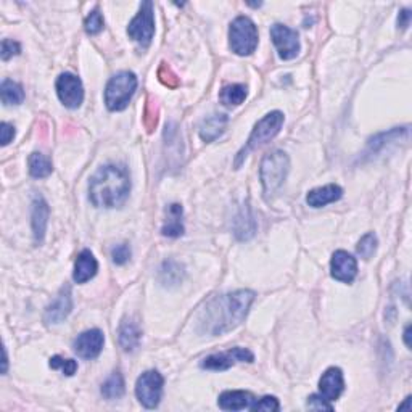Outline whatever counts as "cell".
Returning <instances> with one entry per match:
<instances>
[{
    "mask_svg": "<svg viewBox=\"0 0 412 412\" xmlns=\"http://www.w3.org/2000/svg\"><path fill=\"white\" fill-rule=\"evenodd\" d=\"M155 34V13H154V3L143 2L141 5V10L134 20L129 23L128 26V36L132 40H136L137 44H141L142 47H148L152 44Z\"/></svg>",
    "mask_w": 412,
    "mask_h": 412,
    "instance_id": "obj_7",
    "label": "cell"
},
{
    "mask_svg": "<svg viewBox=\"0 0 412 412\" xmlns=\"http://www.w3.org/2000/svg\"><path fill=\"white\" fill-rule=\"evenodd\" d=\"M131 192V178L124 166L106 165L97 171L89 182V198L97 208L123 206Z\"/></svg>",
    "mask_w": 412,
    "mask_h": 412,
    "instance_id": "obj_2",
    "label": "cell"
},
{
    "mask_svg": "<svg viewBox=\"0 0 412 412\" xmlns=\"http://www.w3.org/2000/svg\"><path fill=\"white\" fill-rule=\"evenodd\" d=\"M271 39L274 43L282 60H291L300 53V39L296 31L285 25H274L271 27Z\"/></svg>",
    "mask_w": 412,
    "mask_h": 412,
    "instance_id": "obj_11",
    "label": "cell"
},
{
    "mask_svg": "<svg viewBox=\"0 0 412 412\" xmlns=\"http://www.w3.org/2000/svg\"><path fill=\"white\" fill-rule=\"evenodd\" d=\"M0 97L5 105H21L25 100V90L18 82L5 80L0 86Z\"/></svg>",
    "mask_w": 412,
    "mask_h": 412,
    "instance_id": "obj_24",
    "label": "cell"
},
{
    "mask_svg": "<svg viewBox=\"0 0 412 412\" xmlns=\"http://www.w3.org/2000/svg\"><path fill=\"white\" fill-rule=\"evenodd\" d=\"M254 300V291L237 290L232 293L217 296L203 308L198 319L200 332L210 335H222L230 332L247 317Z\"/></svg>",
    "mask_w": 412,
    "mask_h": 412,
    "instance_id": "obj_1",
    "label": "cell"
},
{
    "mask_svg": "<svg viewBox=\"0 0 412 412\" xmlns=\"http://www.w3.org/2000/svg\"><path fill=\"white\" fill-rule=\"evenodd\" d=\"M184 279L182 266L175 261H165L160 269V280L163 285H178Z\"/></svg>",
    "mask_w": 412,
    "mask_h": 412,
    "instance_id": "obj_28",
    "label": "cell"
},
{
    "mask_svg": "<svg viewBox=\"0 0 412 412\" xmlns=\"http://www.w3.org/2000/svg\"><path fill=\"white\" fill-rule=\"evenodd\" d=\"M156 123H158V106H156V101L154 99L148 97L145 108H143V124H145L148 132H154Z\"/></svg>",
    "mask_w": 412,
    "mask_h": 412,
    "instance_id": "obj_30",
    "label": "cell"
},
{
    "mask_svg": "<svg viewBox=\"0 0 412 412\" xmlns=\"http://www.w3.org/2000/svg\"><path fill=\"white\" fill-rule=\"evenodd\" d=\"M97 271H99V263H97L94 254H92L89 250H84V252H81L80 256H77L73 279L74 282H77V284H86L87 280L94 279Z\"/></svg>",
    "mask_w": 412,
    "mask_h": 412,
    "instance_id": "obj_19",
    "label": "cell"
},
{
    "mask_svg": "<svg viewBox=\"0 0 412 412\" xmlns=\"http://www.w3.org/2000/svg\"><path fill=\"white\" fill-rule=\"evenodd\" d=\"M129 258H131V248H129V245L126 243L117 245V247L111 250V259H113L114 265H126Z\"/></svg>",
    "mask_w": 412,
    "mask_h": 412,
    "instance_id": "obj_36",
    "label": "cell"
},
{
    "mask_svg": "<svg viewBox=\"0 0 412 412\" xmlns=\"http://www.w3.org/2000/svg\"><path fill=\"white\" fill-rule=\"evenodd\" d=\"M27 163H29V174L36 179L47 178V175L52 174V171H53L52 161H50L47 156L43 154H37V152L31 154L29 161H27Z\"/></svg>",
    "mask_w": 412,
    "mask_h": 412,
    "instance_id": "obj_25",
    "label": "cell"
},
{
    "mask_svg": "<svg viewBox=\"0 0 412 412\" xmlns=\"http://www.w3.org/2000/svg\"><path fill=\"white\" fill-rule=\"evenodd\" d=\"M104 333H101L99 328L82 332L73 343L74 353L82 359H94L100 354L101 348H104Z\"/></svg>",
    "mask_w": 412,
    "mask_h": 412,
    "instance_id": "obj_12",
    "label": "cell"
},
{
    "mask_svg": "<svg viewBox=\"0 0 412 412\" xmlns=\"http://www.w3.org/2000/svg\"><path fill=\"white\" fill-rule=\"evenodd\" d=\"M3 367H2V374H5L7 372V365H8V359H7V350L3 348Z\"/></svg>",
    "mask_w": 412,
    "mask_h": 412,
    "instance_id": "obj_43",
    "label": "cell"
},
{
    "mask_svg": "<svg viewBox=\"0 0 412 412\" xmlns=\"http://www.w3.org/2000/svg\"><path fill=\"white\" fill-rule=\"evenodd\" d=\"M228 123H229V118L226 117V114H221V113H215V114H211V117L203 119V123L200 124L202 141L206 143L216 141V138L226 131Z\"/></svg>",
    "mask_w": 412,
    "mask_h": 412,
    "instance_id": "obj_21",
    "label": "cell"
},
{
    "mask_svg": "<svg viewBox=\"0 0 412 412\" xmlns=\"http://www.w3.org/2000/svg\"><path fill=\"white\" fill-rule=\"evenodd\" d=\"M31 217L32 234H34L36 243H43L49 222V205L43 197H34V200H32Z\"/></svg>",
    "mask_w": 412,
    "mask_h": 412,
    "instance_id": "obj_16",
    "label": "cell"
},
{
    "mask_svg": "<svg viewBox=\"0 0 412 412\" xmlns=\"http://www.w3.org/2000/svg\"><path fill=\"white\" fill-rule=\"evenodd\" d=\"M247 94H248V90L243 84H229V86L222 87V90L219 94V100L226 106H237L240 104H243V100L247 99Z\"/></svg>",
    "mask_w": 412,
    "mask_h": 412,
    "instance_id": "obj_26",
    "label": "cell"
},
{
    "mask_svg": "<svg viewBox=\"0 0 412 412\" xmlns=\"http://www.w3.org/2000/svg\"><path fill=\"white\" fill-rule=\"evenodd\" d=\"M253 402H254V396L250 391L229 390L222 393L217 404H219L221 409L224 411H242V409H250Z\"/></svg>",
    "mask_w": 412,
    "mask_h": 412,
    "instance_id": "obj_17",
    "label": "cell"
},
{
    "mask_svg": "<svg viewBox=\"0 0 412 412\" xmlns=\"http://www.w3.org/2000/svg\"><path fill=\"white\" fill-rule=\"evenodd\" d=\"M137 77L131 71H121L108 81L105 89V104L110 111H121L136 94Z\"/></svg>",
    "mask_w": 412,
    "mask_h": 412,
    "instance_id": "obj_5",
    "label": "cell"
},
{
    "mask_svg": "<svg viewBox=\"0 0 412 412\" xmlns=\"http://www.w3.org/2000/svg\"><path fill=\"white\" fill-rule=\"evenodd\" d=\"M284 121H285L284 113H280V111H271V113H267L265 118L259 119V121L254 124L252 134H250L247 145L239 152L237 158H235V166L239 168V166L243 163V160L247 158L250 152L256 150V148L263 147L265 143L271 142L272 138L280 132V128L282 124H284Z\"/></svg>",
    "mask_w": 412,
    "mask_h": 412,
    "instance_id": "obj_4",
    "label": "cell"
},
{
    "mask_svg": "<svg viewBox=\"0 0 412 412\" xmlns=\"http://www.w3.org/2000/svg\"><path fill=\"white\" fill-rule=\"evenodd\" d=\"M308 407H309V409H316V411H332L333 409L330 401L324 400L321 395L309 396L308 398Z\"/></svg>",
    "mask_w": 412,
    "mask_h": 412,
    "instance_id": "obj_38",
    "label": "cell"
},
{
    "mask_svg": "<svg viewBox=\"0 0 412 412\" xmlns=\"http://www.w3.org/2000/svg\"><path fill=\"white\" fill-rule=\"evenodd\" d=\"M398 409H400V411H404V409H406V411H411V409H412V406H411V396H407L406 400H404V404H401L400 407H398Z\"/></svg>",
    "mask_w": 412,
    "mask_h": 412,
    "instance_id": "obj_42",
    "label": "cell"
},
{
    "mask_svg": "<svg viewBox=\"0 0 412 412\" xmlns=\"http://www.w3.org/2000/svg\"><path fill=\"white\" fill-rule=\"evenodd\" d=\"M104 25H105L104 16H101V13L99 10L90 12V15L86 18V23H84L87 34H90V36L99 34V32L104 29Z\"/></svg>",
    "mask_w": 412,
    "mask_h": 412,
    "instance_id": "obj_33",
    "label": "cell"
},
{
    "mask_svg": "<svg viewBox=\"0 0 412 412\" xmlns=\"http://www.w3.org/2000/svg\"><path fill=\"white\" fill-rule=\"evenodd\" d=\"M229 45L234 53L245 57L258 47L256 25L248 16H237L229 27Z\"/></svg>",
    "mask_w": 412,
    "mask_h": 412,
    "instance_id": "obj_6",
    "label": "cell"
},
{
    "mask_svg": "<svg viewBox=\"0 0 412 412\" xmlns=\"http://www.w3.org/2000/svg\"><path fill=\"white\" fill-rule=\"evenodd\" d=\"M158 77L166 87H169V89H175V87L179 86V77L175 76L173 69L166 63H161V66L158 68Z\"/></svg>",
    "mask_w": 412,
    "mask_h": 412,
    "instance_id": "obj_34",
    "label": "cell"
},
{
    "mask_svg": "<svg viewBox=\"0 0 412 412\" xmlns=\"http://www.w3.org/2000/svg\"><path fill=\"white\" fill-rule=\"evenodd\" d=\"M401 136H409V128H400V129H393V131L378 134V136L370 138L369 150L372 152V154H376V152L382 150V148L388 145L390 142L401 138Z\"/></svg>",
    "mask_w": 412,
    "mask_h": 412,
    "instance_id": "obj_27",
    "label": "cell"
},
{
    "mask_svg": "<svg viewBox=\"0 0 412 412\" xmlns=\"http://www.w3.org/2000/svg\"><path fill=\"white\" fill-rule=\"evenodd\" d=\"M256 232V221L252 215V210L245 205L234 221V234L239 240H250Z\"/></svg>",
    "mask_w": 412,
    "mask_h": 412,
    "instance_id": "obj_22",
    "label": "cell"
},
{
    "mask_svg": "<svg viewBox=\"0 0 412 412\" xmlns=\"http://www.w3.org/2000/svg\"><path fill=\"white\" fill-rule=\"evenodd\" d=\"M345 390L343 374L339 367H330L322 374L321 380H319V395L327 401H337L341 393Z\"/></svg>",
    "mask_w": 412,
    "mask_h": 412,
    "instance_id": "obj_15",
    "label": "cell"
},
{
    "mask_svg": "<svg viewBox=\"0 0 412 412\" xmlns=\"http://www.w3.org/2000/svg\"><path fill=\"white\" fill-rule=\"evenodd\" d=\"M161 234L165 237H180L184 234V226H182V206L174 203L168 208V217L161 229Z\"/></svg>",
    "mask_w": 412,
    "mask_h": 412,
    "instance_id": "obj_23",
    "label": "cell"
},
{
    "mask_svg": "<svg viewBox=\"0 0 412 412\" xmlns=\"http://www.w3.org/2000/svg\"><path fill=\"white\" fill-rule=\"evenodd\" d=\"M254 356L250 350L247 348H232L224 353H217L206 356L202 361V367L208 370H228L232 367L235 363H253Z\"/></svg>",
    "mask_w": 412,
    "mask_h": 412,
    "instance_id": "obj_10",
    "label": "cell"
},
{
    "mask_svg": "<svg viewBox=\"0 0 412 412\" xmlns=\"http://www.w3.org/2000/svg\"><path fill=\"white\" fill-rule=\"evenodd\" d=\"M0 141H2V145H8L13 141V137H15V128L12 126V124L8 123H2L0 124Z\"/></svg>",
    "mask_w": 412,
    "mask_h": 412,
    "instance_id": "obj_39",
    "label": "cell"
},
{
    "mask_svg": "<svg viewBox=\"0 0 412 412\" xmlns=\"http://www.w3.org/2000/svg\"><path fill=\"white\" fill-rule=\"evenodd\" d=\"M289 169L290 161L285 152L274 150L263 158L261 168H259V179H261L263 192H265L266 198L274 195L282 187L287 174H289Z\"/></svg>",
    "mask_w": 412,
    "mask_h": 412,
    "instance_id": "obj_3",
    "label": "cell"
},
{
    "mask_svg": "<svg viewBox=\"0 0 412 412\" xmlns=\"http://www.w3.org/2000/svg\"><path fill=\"white\" fill-rule=\"evenodd\" d=\"M124 393V378L119 372H113L101 385V395L106 400H118Z\"/></svg>",
    "mask_w": 412,
    "mask_h": 412,
    "instance_id": "obj_29",
    "label": "cell"
},
{
    "mask_svg": "<svg viewBox=\"0 0 412 412\" xmlns=\"http://www.w3.org/2000/svg\"><path fill=\"white\" fill-rule=\"evenodd\" d=\"M20 52H21V47L16 40H12V39L2 40V60H5L7 62V60L15 57V55H18Z\"/></svg>",
    "mask_w": 412,
    "mask_h": 412,
    "instance_id": "obj_37",
    "label": "cell"
},
{
    "mask_svg": "<svg viewBox=\"0 0 412 412\" xmlns=\"http://www.w3.org/2000/svg\"><path fill=\"white\" fill-rule=\"evenodd\" d=\"M411 23V12L409 10H401L400 16H398V27L401 29H406Z\"/></svg>",
    "mask_w": 412,
    "mask_h": 412,
    "instance_id": "obj_40",
    "label": "cell"
},
{
    "mask_svg": "<svg viewBox=\"0 0 412 412\" xmlns=\"http://www.w3.org/2000/svg\"><path fill=\"white\" fill-rule=\"evenodd\" d=\"M73 309V298H71V289L69 287H63L57 295V298L49 304V308L45 309L44 321L47 324H60L69 316Z\"/></svg>",
    "mask_w": 412,
    "mask_h": 412,
    "instance_id": "obj_14",
    "label": "cell"
},
{
    "mask_svg": "<svg viewBox=\"0 0 412 412\" xmlns=\"http://www.w3.org/2000/svg\"><path fill=\"white\" fill-rule=\"evenodd\" d=\"M142 339V330L138 327L137 322H134L132 319H124L119 326L118 330V340L119 345L124 351L131 353L136 348H138V343H141Z\"/></svg>",
    "mask_w": 412,
    "mask_h": 412,
    "instance_id": "obj_20",
    "label": "cell"
},
{
    "mask_svg": "<svg viewBox=\"0 0 412 412\" xmlns=\"http://www.w3.org/2000/svg\"><path fill=\"white\" fill-rule=\"evenodd\" d=\"M50 367L52 369H62L64 376L71 377L76 374L77 370V363L73 359H63L60 358V356H53L52 359H50Z\"/></svg>",
    "mask_w": 412,
    "mask_h": 412,
    "instance_id": "obj_32",
    "label": "cell"
},
{
    "mask_svg": "<svg viewBox=\"0 0 412 412\" xmlns=\"http://www.w3.org/2000/svg\"><path fill=\"white\" fill-rule=\"evenodd\" d=\"M404 343L407 348H411V326H406L404 328Z\"/></svg>",
    "mask_w": 412,
    "mask_h": 412,
    "instance_id": "obj_41",
    "label": "cell"
},
{
    "mask_svg": "<svg viewBox=\"0 0 412 412\" xmlns=\"http://www.w3.org/2000/svg\"><path fill=\"white\" fill-rule=\"evenodd\" d=\"M332 277L335 280L343 282V284H351L354 280V277L358 276V263L345 250H339L333 253L332 263H330Z\"/></svg>",
    "mask_w": 412,
    "mask_h": 412,
    "instance_id": "obj_13",
    "label": "cell"
},
{
    "mask_svg": "<svg viewBox=\"0 0 412 412\" xmlns=\"http://www.w3.org/2000/svg\"><path fill=\"white\" fill-rule=\"evenodd\" d=\"M356 250H358V254L361 258L370 259L374 256V253H376V250H377V237L372 232L365 234L364 237L359 240V243H358V247H356Z\"/></svg>",
    "mask_w": 412,
    "mask_h": 412,
    "instance_id": "obj_31",
    "label": "cell"
},
{
    "mask_svg": "<svg viewBox=\"0 0 412 412\" xmlns=\"http://www.w3.org/2000/svg\"><path fill=\"white\" fill-rule=\"evenodd\" d=\"M163 377L158 370H147L136 383V395L137 400L142 402L148 409H154L160 404L161 395H163Z\"/></svg>",
    "mask_w": 412,
    "mask_h": 412,
    "instance_id": "obj_8",
    "label": "cell"
},
{
    "mask_svg": "<svg viewBox=\"0 0 412 412\" xmlns=\"http://www.w3.org/2000/svg\"><path fill=\"white\" fill-rule=\"evenodd\" d=\"M252 411H267V412H276L280 409L279 401L274 396H265L261 400H254V402L250 407Z\"/></svg>",
    "mask_w": 412,
    "mask_h": 412,
    "instance_id": "obj_35",
    "label": "cell"
},
{
    "mask_svg": "<svg viewBox=\"0 0 412 412\" xmlns=\"http://www.w3.org/2000/svg\"><path fill=\"white\" fill-rule=\"evenodd\" d=\"M341 195H343L341 187H339V185L335 184H328L309 192L306 197V203L313 208H322L326 205H330V203L339 202Z\"/></svg>",
    "mask_w": 412,
    "mask_h": 412,
    "instance_id": "obj_18",
    "label": "cell"
},
{
    "mask_svg": "<svg viewBox=\"0 0 412 412\" xmlns=\"http://www.w3.org/2000/svg\"><path fill=\"white\" fill-rule=\"evenodd\" d=\"M57 94L62 104L66 108H80L84 100V87L77 76L71 73L60 74L57 80Z\"/></svg>",
    "mask_w": 412,
    "mask_h": 412,
    "instance_id": "obj_9",
    "label": "cell"
}]
</instances>
